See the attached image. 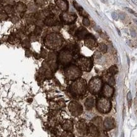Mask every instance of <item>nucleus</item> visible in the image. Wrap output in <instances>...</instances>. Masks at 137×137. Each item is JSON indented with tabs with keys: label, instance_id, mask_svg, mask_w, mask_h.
Returning a JSON list of instances; mask_svg holds the SVG:
<instances>
[{
	"label": "nucleus",
	"instance_id": "nucleus-1",
	"mask_svg": "<svg viewBox=\"0 0 137 137\" xmlns=\"http://www.w3.org/2000/svg\"><path fill=\"white\" fill-rule=\"evenodd\" d=\"M88 90L86 81L83 79L78 78L72 83L70 86V92L74 97H81L84 95Z\"/></svg>",
	"mask_w": 137,
	"mask_h": 137
},
{
	"label": "nucleus",
	"instance_id": "nucleus-2",
	"mask_svg": "<svg viewBox=\"0 0 137 137\" xmlns=\"http://www.w3.org/2000/svg\"><path fill=\"white\" fill-rule=\"evenodd\" d=\"M63 43L62 38L59 34L52 33L46 36L45 39V45L48 48L56 50L60 48Z\"/></svg>",
	"mask_w": 137,
	"mask_h": 137
},
{
	"label": "nucleus",
	"instance_id": "nucleus-3",
	"mask_svg": "<svg viewBox=\"0 0 137 137\" xmlns=\"http://www.w3.org/2000/svg\"><path fill=\"white\" fill-rule=\"evenodd\" d=\"M96 109L100 113H108L111 109V103L107 98L103 96L100 98L96 101Z\"/></svg>",
	"mask_w": 137,
	"mask_h": 137
},
{
	"label": "nucleus",
	"instance_id": "nucleus-4",
	"mask_svg": "<svg viewBox=\"0 0 137 137\" xmlns=\"http://www.w3.org/2000/svg\"><path fill=\"white\" fill-rule=\"evenodd\" d=\"M65 75L69 80H76L81 75V70L75 65L69 66L65 69Z\"/></svg>",
	"mask_w": 137,
	"mask_h": 137
},
{
	"label": "nucleus",
	"instance_id": "nucleus-5",
	"mask_svg": "<svg viewBox=\"0 0 137 137\" xmlns=\"http://www.w3.org/2000/svg\"><path fill=\"white\" fill-rule=\"evenodd\" d=\"M88 89L90 92L93 95L100 93L102 89V82L99 77H94L90 81L88 84Z\"/></svg>",
	"mask_w": 137,
	"mask_h": 137
},
{
	"label": "nucleus",
	"instance_id": "nucleus-6",
	"mask_svg": "<svg viewBox=\"0 0 137 137\" xmlns=\"http://www.w3.org/2000/svg\"><path fill=\"white\" fill-rule=\"evenodd\" d=\"M77 66L81 70L89 72L93 67V59L90 57H80L77 61Z\"/></svg>",
	"mask_w": 137,
	"mask_h": 137
},
{
	"label": "nucleus",
	"instance_id": "nucleus-7",
	"mask_svg": "<svg viewBox=\"0 0 137 137\" xmlns=\"http://www.w3.org/2000/svg\"><path fill=\"white\" fill-rule=\"evenodd\" d=\"M68 109L72 116L74 117H78L83 114V108L81 103L76 101H71L69 103Z\"/></svg>",
	"mask_w": 137,
	"mask_h": 137
},
{
	"label": "nucleus",
	"instance_id": "nucleus-8",
	"mask_svg": "<svg viewBox=\"0 0 137 137\" xmlns=\"http://www.w3.org/2000/svg\"><path fill=\"white\" fill-rule=\"evenodd\" d=\"M72 59V54L69 50L61 51L59 56V60L62 64H67Z\"/></svg>",
	"mask_w": 137,
	"mask_h": 137
},
{
	"label": "nucleus",
	"instance_id": "nucleus-9",
	"mask_svg": "<svg viewBox=\"0 0 137 137\" xmlns=\"http://www.w3.org/2000/svg\"><path fill=\"white\" fill-rule=\"evenodd\" d=\"M76 129L77 133L83 136L88 134V124L83 119L79 120L76 123Z\"/></svg>",
	"mask_w": 137,
	"mask_h": 137
},
{
	"label": "nucleus",
	"instance_id": "nucleus-10",
	"mask_svg": "<svg viewBox=\"0 0 137 137\" xmlns=\"http://www.w3.org/2000/svg\"><path fill=\"white\" fill-rule=\"evenodd\" d=\"M77 18L76 15L74 13H63L61 15V19L63 23L70 24L74 22Z\"/></svg>",
	"mask_w": 137,
	"mask_h": 137
},
{
	"label": "nucleus",
	"instance_id": "nucleus-11",
	"mask_svg": "<svg viewBox=\"0 0 137 137\" xmlns=\"http://www.w3.org/2000/svg\"><path fill=\"white\" fill-rule=\"evenodd\" d=\"M84 39H85L84 40V44L90 49L93 50L97 46L95 38L90 34H87Z\"/></svg>",
	"mask_w": 137,
	"mask_h": 137
},
{
	"label": "nucleus",
	"instance_id": "nucleus-12",
	"mask_svg": "<svg viewBox=\"0 0 137 137\" xmlns=\"http://www.w3.org/2000/svg\"><path fill=\"white\" fill-rule=\"evenodd\" d=\"M88 134L92 137H99L100 132L98 127L93 123H90L88 124Z\"/></svg>",
	"mask_w": 137,
	"mask_h": 137
},
{
	"label": "nucleus",
	"instance_id": "nucleus-13",
	"mask_svg": "<svg viewBox=\"0 0 137 137\" xmlns=\"http://www.w3.org/2000/svg\"><path fill=\"white\" fill-rule=\"evenodd\" d=\"M115 125V121L113 118L109 117H106V119L104 120L103 123V126L105 130H110L113 128H114Z\"/></svg>",
	"mask_w": 137,
	"mask_h": 137
},
{
	"label": "nucleus",
	"instance_id": "nucleus-14",
	"mask_svg": "<svg viewBox=\"0 0 137 137\" xmlns=\"http://www.w3.org/2000/svg\"><path fill=\"white\" fill-rule=\"evenodd\" d=\"M55 4L61 10L66 12L69 8V4L67 0H55Z\"/></svg>",
	"mask_w": 137,
	"mask_h": 137
},
{
	"label": "nucleus",
	"instance_id": "nucleus-15",
	"mask_svg": "<svg viewBox=\"0 0 137 137\" xmlns=\"http://www.w3.org/2000/svg\"><path fill=\"white\" fill-rule=\"evenodd\" d=\"M95 100L93 96H88L86 99L85 100L84 102V106L86 110H90L93 109L94 106H95Z\"/></svg>",
	"mask_w": 137,
	"mask_h": 137
},
{
	"label": "nucleus",
	"instance_id": "nucleus-16",
	"mask_svg": "<svg viewBox=\"0 0 137 137\" xmlns=\"http://www.w3.org/2000/svg\"><path fill=\"white\" fill-rule=\"evenodd\" d=\"M62 128L63 130L66 131H70L71 132L74 128V124H73L72 121L71 120L66 119L62 123Z\"/></svg>",
	"mask_w": 137,
	"mask_h": 137
},
{
	"label": "nucleus",
	"instance_id": "nucleus-17",
	"mask_svg": "<svg viewBox=\"0 0 137 137\" xmlns=\"http://www.w3.org/2000/svg\"><path fill=\"white\" fill-rule=\"evenodd\" d=\"M113 91H114L113 88L111 86H110L109 84H106L102 89L103 96L106 98L111 97L113 95Z\"/></svg>",
	"mask_w": 137,
	"mask_h": 137
},
{
	"label": "nucleus",
	"instance_id": "nucleus-18",
	"mask_svg": "<svg viewBox=\"0 0 137 137\" xmlns=\"http://www.w3.org/2000/svg\"><path fill=\"white\" fill-rule=\"evenodd\" d=\"M87 34H88V31L86 30V29L83 28V27H81V28L79 29L76 31V33L77 38L80 39H81L83 38H85Z\"/></svg>",
	"mask_w": 137,
	"mask_h": 137
},
{
	"label": "nucleus",
	"instance_id": "nucleus-19",
	"mask_svg": "<svg viewBox=\"0 0 137 137\" xmlns=\"http://www.w3.org/2000/svg\"><path fill=\"white\" fill-rule=\"evenodd\" d=\"M45 23L46 26H55L57 23V20L55 17L52 16H48L47 17L45 20Z\"/></svg>",
	"mask_w": 137,
	"mask_h": 137
},
{
	"label": "nucleus",
	"instance_id": "nucleus-20",
	"mask_svg": "<svg viewBox=\"0 0 137 137\" xmlns=\"http://www.w3.org/2000/svg\"><path fill=\"white\" fill-rule=\"evenodd\" d=\"M73 5H74V6L75 7L76 9L78 11V12L80 13V14H81V15H82V16H83V17L88 16V13H87L84 10V9L83 8L82 6H80V5H79V4L76 2V1H73Z\"/></svg>",
	"mask_w": 137,
	"mask_h": 137
},
{
	"label": "nucleus",
	"instance_id": "nucleus-21",
	"mask_svg": "<svg viewBox=\"0 0 137 137\" xmlns=\"http://www.w3.org/2000/svg\"><path fill=\"white\" fill-rule=\"evenodd\" d=\"M91 123L96 126L98 128L100 127L103 124V121H102V119L101 118V117H95L93 119H92Z\"/></svg>",
	"mask_w": 137,
	"mask_h": 137
},
{
	"label": "nucleus",
	"instance_id": "nucleus-22",
	"mask_svg": "<svg viewBox=\"0 0 137 137\" xmlns=\"http://www.w3.org/2000/svg\"><path fill=\"white\" fill-rule=\"evenodd\" d=\"M26 9H27V7H26V5H24L22 3H19L16 6L17 11L18 12H19V13L24 12L26 10Z\"/></svg>",
	"mask_w": 137,
	"mask_h": 137
},
{
	"label": "nucleus",
	"instance_id": "nucleus-23",
	"mask_svg": "<svg viewBox=\"0 0 137 137\" xmlns=\"http://www.w3.org/2000/svg\"><path fill=\"white\" fill-rule=\"evenodd\" d=\"M99 48L100 51V52L103 53H106L107 51V46L103 43L100 44L99 46Z\"/></svg>",
	"mask_w": 137,
	"mask_h": 137
},
{
	"label": "nucleus",
	"instance_id": "nucleus-24",
	"mask_svg": "<svg viewBox=\"0 0 137 137\" xmlns=\"http://www.w3.org/2000/svg\"><path fill=\"white\" fill-rule=\"evenodd\" d=\"M5 11L8 14H12L14 12V9L10 5H7V6H6L5 7Z\"/></svg>",
	"mask_w": 137,
	"mask_h": 137
},
{
	"label": "nucleus",
	"instance_id": "nucleus-25",
	"mask_svg": "<svg viewBox=\"0 0 137 137\" xmlns=\"http://www.w3.org/2000/svg\"><path fill=\"white\" fill-rule=\"evenodd\" d=\"M62 137H75L74 135L70 131H66L62 133Z\"/></svg>",
	"mask_w": 137,
	"mask_h": 137
},
{
	"label": "nucleus",
	"instance_id": "nucleus-26",
	"mask_svg": "<svg viewBox=\"0 0 137 137\" xmlns=\"http://www.w3.org/2000/svg\"><path fill=\"white\" fill-rule=\"evenodd\" d=\"M36 5L39 6H43L45 5V0H34Z\"/></svg>",
	"mask_w": 137,
	"mask_h": 137
},
{
	"label": "nucleus",
	"instance_id": "nucleus-27",
	"mask_svg": "<svg viewBox=\"0 0 137 137\" xmlns=\"http://www.w3.org/2000/svg\"><path fill=\"white\" fill-rule=\"evenodd\" d=\"M109 72H110L111 73L112 75L116 74V73L117 72V68L116 67V66H112V67L109 69Z\"/></svg>",
	"mask_w": 137,
	"mask_h": 137
},
{
	"label": "nucleus",
	"instance_id": "nucleus-28",
	"mask_svg": "<svg viewBox=\"0 0 137 137\" xmlns=\"http://www.w3.org/2000/svg\"><path fill=\"white\" fill-rule=\"evenodd\" d=\"M83 23L85 26H89L90 24V21L88 18L84 17L83 20Z\"/></svg>",
	"mask_w": 137,
	"mask_h": 137
},
{
	"label": "nucleus",
	"instance_id": "nucleus-29",
	"mask_svg": "<svg viewBox=\"0 0 137 137\" xmlns=\"http://www.w3.org/2000/svg\"><path fill=\"white\" fill-rule=\"evenodd\" d=\"M7 17H8V15H7V14H6V13H1V14H0V19H3V20H5V19H7Z\"/></svg>",
	"mask_w": 137,
	"mask_h": 137
},
{
	"label": "nucleus",
	"instance_id": "nucleus-30",
	"mask_svg": "<svg viewBox=\"0 0 137 137\" xmlns=\"http://www.w3.org/2000/svg\"><path fill=\"white\" fill-rule=\"evenodd\" d=\"M35 33H36V35H39V34H41V28H39V27H36V29H35Z\"/></svg>",
	"mask_w": 137,
	"mask_h": 137
},
{
	"label": "nucleus",
	"instance_id": "nucleus-31",
	"mask_svg": "<svg viewBox=\"0 0 137 137\" xmlns=\"http://www.w3.org/2000/svg\"><path fill=\"white\" fill-rule=\"evenodd\" d=\"M127 97H128V102H129V103L130 104V103H131V92L128 93Z\"/></svg>",
	"mask_w": 137,
	"mask_h": 137
},
{
	"label": "nucleus",
	"instance_id": "nucleus-32",
	"mask_svg": "<svg viewBox=\"0 0 137 137\" xmlns=\"http://www.w3.org/2000/svg\"><path fill=\"white\" fill-rule=\"evenodd\" d=\"M112 17L113 19H114V20H117V19H118V15H117V14H116V13H112Z\"/></svg>",
	"mask_w": 137,
	"mask_h": 137
},
{
	"label": "nucleus",
	"instance_id": "nucleus-33",
	"mask_svg": "<svg viewBox=\"0 0 137 137\" xmlns=\"http://www.w3.org/2000/svg\"><path fill=\"white\" fill-rule=\"evenodd\" d=\"M99 137H109V136H108L107 134L105 132H103L102 133V134H100Z\"/></svg>",
	"mask_w": 137,
	"mask_h": 137
},
{
	"label": "nucleus",
	"instance_id": "nucleus-34",
	"mask_svg": "<svg viewBox=\"0 0 137 137\" xmlns=\"http://www.w3.org/2000/svg\"><path fill=\"white\" fill-rule=\"evenodd\" d=\"M128 10H129V11H130V12H131V13H133V15H135V16H136V17H137V14H136V13H135V12H134V11L131 10V9H129V8H128Z\"/></svg>",
	"mask_w": 137,
	"mask_h": 137
}]
</instances>
